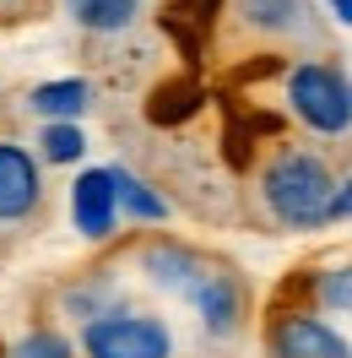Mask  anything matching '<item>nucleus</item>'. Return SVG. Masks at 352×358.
<instances>
[{
    "mask_svg": "<svg viewBox=\"0 0 352 358\" xmlns=\"http://www.w3.org/2000/svg\"><path fill=\"white\" fill-rule=\"evenodd\" d=\"M255 196H261L265 217L287 234H320L330 228V206H336V169L314 147H277L255 174Z\"/></svg>",
    "mask_w": 352,
    "mask_h": 358,
    "instance_id": "nucleus-1",
    "label": "nucleus"
},
{
    "mask_svg": "<svg viewBox=\"0 0 352 358\" xmlns=\"http://www.w3.org/2000/svg\"><path fill=\"white\" fill-rule=\"evenodd\" d=\"M287 114L320 141L352 136V71L342 60H293L282 76Z\"/></svg>",
    "mask_w": 352,
    "mask_h": 358,
    "instance_id": "nucleus-2",
    "label": "nucleus"
},
{
    "mask_svg": "<svg viewBox=\"0 0 352 358\" xmlns=\"http://www.w3.org/2000/svg\"><path fill=\"white\" fill-rule=\"evenodd\" d=\"M76 348L82 358H174V331L152 310L114 304L109 315H98L76 331Z\"/></svg>",
    "mask_w": 352,
    "mask_h": 358,
    "instance_id": "nucleus-3",
    "label": "nucleus"
},
{
    "mask_svg": "<svg viewBox=\"0 0 352 358\" xmlns=\"http://www.w3.org/2000/svg\"><path fill=\"white\" fill-rule=\"evenodd\" d=\"M265 358H352V342L320 310H277L265 320Z\"/></svg>",
    "mask_w": 352,
    "mask_h": 358,
    "instance_id": "nucleus-4",
    "label": "nucleus"
},
{
    "mask_svg": "<svg viewBox=\"0 0 352 358\" xmlns=\"http://www.w3.org/2000/svg\"><path fill=\"white\" fill-rule=\"evenodd\" d=\"M184 304L196 310L200 331L212 336V342H233L244 331V320H249V293H244V277L233 266H212L196 277V288L184 293Z\"/></svg>",
    "mask_w": 352,
    "mask_h": 358,
    "instance_id": "nucleus-5",
    "label": "nucleus"
},
{
    "mask_svg": "<svg viewBox=\"0 0 352 358\" xmlns=\"http://www.w3.org/2000/svg\"><path fill=\"white\" fill-rule=\"evenodd\" d=\"M71 228L87 239V245H109L114 234H119V196H114V174L109 163L103 169H82V174L71 179Z\"/></svg>",
    "mask_w": 352,
    "mask_h": 358,
    "instance_id": "nucleus-6",
    "label": "nucleus"
},
{
    "mask_svg": "<svg viewBox=\"0 0 352 358\" xmlns=\"http://www.w3.org/2000/svg\"><path fill=\"white\" fill-rule=\"evenodd\" d=\"M44 206V163L33 147L0 136V223H27Z\"/></svg>",
    "mask_w": 352,
    "mask_h": 358,
    "instance_id": "nucleus-7",
    "label": "nucleus"
},
{
    "mask_svg": "<svg viewBox=\"0 0 352 358\" xmlns=\"http://www.w3.org/2000/svg\"><path fill=\"white\" fill-rule=\"evenodd\" d=\"M206 266H212V261H206L196 245H184V239H147V245L135 250L141 282L152 293H174V299H184V293L196 288V277Z\"/></svg>",
    "mask_w": 352,
    "mask_h": 358,
    "instance_id": "nucleus-8",
    "label": "nucleus"
},
{
    "mask_svg": "<svg viewBox=\"0 0 352 358\" xmlns=\"http://www.w3.org/2000/svg\"><path fill=\"white\" fill-rule=\"evenodd\" d=\"M239 17L255 38H277V44H314L320 38V11L314 0H233Z\"/></svg>",
    "mask_w": 352,
    "mask_h": 358,
    "instance_id": "nucleus-9",
    "label": "nucleus"
},
{
    "mask_svg": "<svg viewBox=\"0 0 352 358\" xmlns=\"http://www.w3.org/2000/svg\"><path fill=\"white\" fill-rule=\"evenodd\" d=\"M109 174H114V196H119V223H135V228H163L168 217H174L168 196L157 190L152 179H141L135 169H125V163H109Z\"/></svg>",
    "mask_w": 352,
    "mask_h": 358,
    "instance_id": "nucleus-10",
    "label": "nucleus"
},
{
    "mask_svg": "<svg viewBox=\"0 0 352 358\" xmlns=\"http://www.w3.org/2000/svg\"><path fill=\"white\" fill-rule=\"evenodd\" d=\"M27 109L38 114L44 125H54V120H82V114L92 109V82L87 76H54V82H38V87L27 92Z\"/></svg>",
    "mask_w": 352,
    "mask_h": 358,
    "instance_id": "nucleus-11",
    "label": "nucleus"
},
{
    "mask_svg": "<svg viewBox=\"0 0 352 358\" xmlns=\"http://www.w3.org/2000/svg\"><path fill=\"white\" fill-rule=\"evenodd\" d=\"M114 304H125V288H119V271H87L82 282H71L60 293V315L76 320V326H87L98 315H109Z\"/></svg>",
    "mask_w": 352,
    "mask_h": 358,
    "instance_id": "nucleus-12",
    "label": "nucleus"
},
{
    "mask_svg": "<svg viewBox=\"0 0 352 358\" xmlns=\"http://www.w3.org/2000/svg\"><path fill=\"white\" fill-rule=\"evenodd\" d=\"M66 17L92 38H119L141 22V0H66Z\"/></svg>",
    "mask_w": 352,
    "mask_h": 358,
    "instance_id": "nucleus-13",
    "label": "nucleus"
},
{
    "mask_svg": "<svg viewBox=\"0 0 352 358\" xmlns=\"http://www.w3.org/2000/svg\"><path fill=\"white\" fill-rule=\"evenodd\" d=\"M33 147H38V163H44V169H76V163L87 157V131L71 125V120H54V125L38 131Z\"/></svg>",
    "mask_w": 352,
    "mask_h": 358,
    "instance_id": "nucleus-14",
    "label": "nucleus"
},
{
    "mask_svg": "<svg viewBox=\"0 0 352 358\" xmlns=\"http://www.w3.org/2000/svg\"><path fill=\"white\" fill-rule=\"evenodd\" d=\"M309 299L320 315H342L352 320V261H336V266H320L309 277Z\"/></svg>",
    "mask_w": 352,
    "mask_h": 358,
    "instance_id": "nucleus-15",
    "label": "nucleus"
},
{
    "mask_svg": "<svg viewBox=\"0 0 352 358\" xmlns=\"http://www.w3.org/2000/svg\"><path fill=\"white\" fill-rule=\"evenodd\" d=\"M11 358H76V342L66 331H54V326H38L11 348Z\"/></svg>",
    "mask_w": 352,
    "mask_h": 358,
    "instance_id": "nucleus-16",
    "label": "nucleus"
},
{
    "mask_svg": "<svg viewBox=\"0 0 352 358\" xmlns=\"http://www.w3.org/2000/svg\"><path fill=\"white\" fill-rule=\"evenodd\" d=\"M352 217V174L336 179V206H330V223H347Z\"/></svg>",
    "mask_w": 352,
    "mask_h": 358,
    "instance_id": "nucleus-17",
    "label": "nucleus"
},
{
    "mask_svg": "<svg viewBox=\"0 0 352 358\" xmlns=\"http://www.w3.org/2000/svg\"><path fill=\"white\" fill-rule=\"evenodd\" d=\"M320 6H325V11H330L342 27H352V0H320Z\"/></svg>",
    "mask_w": 352,
    "mask_h": 358,
    "instance_id": "nucleus-18",
    "label": "nucleus"
},
{
    "mask_svg": "<svg viewBox=\"0 0 352 358\" xmlns=\"http://www.w3.org/2000/svg\"><path fill=\"white\" fill-rule=\"evenodd\" d=\"M0 6H17V0H0Z\"/></svg>",
    "mask_w": 352,
    "mask_h": 358,
    "instance_id": "nucleus-19",
    "label": "nucleus"
}]
</instances>
